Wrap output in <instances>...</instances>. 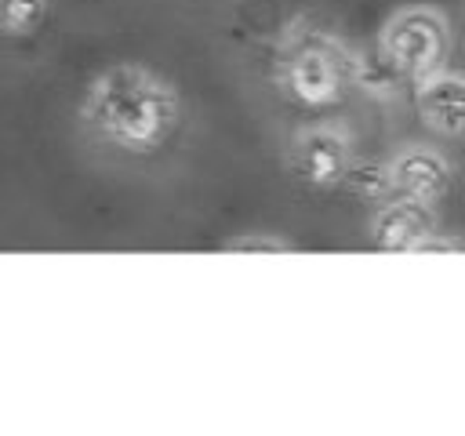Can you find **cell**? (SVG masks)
Masks as SVG:
<instances>
[{
  "instance_id": "cell-1",
  "label": "cell",
  "mask_w": 465,
  "mask_h": 436,
  "mask_svg": "<svg viewBox=\"0 0 465 436\" xmlns=\"http://www.w3.org/2000/svg\"><path fill=\"white\" fill-rule=\"evenodd\" d=\"M84 124L124 153L160 149L182 116V102L171 80L138 62H116L102 69L84 94Z\"/></svg>"
},
{
  "instance_id": "cell-2",
  "label": "cell",
  "mask_w": 465,
  "mask_h": 436,
  "mask_svg": "<svg viewBox=\"0 0 465 436\" xmlns=\"http://www.w3.org/2000/svg\"><path fill=\"white\" fill-rule=\"evenodd\" d=\"M447 51H450L447 22L425 7L400 11L396 18H389V25L381 33L385 62L411 80H425V76L440 73L447 62Z\"/></svg>"
},
{
  "instance_id": "cell-3",
  "label": "cell",
  "mask_w": 465,
  "mask_h": 436,
  "mask_svg": "<svg viewBox=\"0 0 465 436\" xmlns=\"http://www.w3.org/2000/svg\"><path fill=\"white\" fill-rule=\"evenodd\" d=\"M345 76H349V65L323 40H305V44L291 47V54L280 65L283 91L302 105H331V102H338L341 91H345Z\"/></svg>"
},
{
  "instance_id": "cell-4",
  "label": "cell",
  "mask_w": 465,
  "mask_h": 436,
  "mask_svg": "<svg viewBox=\"0 0 465 436\" xmlns=\"http://www.w3.org/2000/svg\"><path fill=\"white\" fill-rule=\"evenodd\" d=\"M432 236H436L432 203L411 196L378 207V214L371 218V240L381 251H425L432 247Z\"/></svg>"
},
{
  "instance_id": "cell-5",
  "label": "cell",
  "mask_w": 465,
  "mask_h": 436,
  "mask_svg": "<svg viewBox=\"0 0 465 436\" xmlns=\"http://www.w3.org/2000/svg\"><path fill=\"white\" fill-rule=\"evenodd\" d=\"M418 116L440 138H465V76L440 69L418 80Z\"/></svg>"
},
{
  "instance_id": "cell-6",
  "label": "cell",
  "mask_w": 465,
  "mask_h": 436,
  "mask_svg": "<svg viewBox=\"0 0 465 436\" xmlns=\"http://www.w3.org/2000/svg\"><path fill=\"white\" fill-rule=\"evenodd\" d=\"M291 171L316 189L345 182V171H349L345 138L334 131H305L291 149Z\"/></svg>"
},
{
  "instance_id": "cell-7",
  "label": "cell",
  "mask_w": 465,
  "mask_h": 436,
  "mask_svg": "<svg viewBox=\"0 0 465 436\" xmlns=\"http://www.w3.org/2000/svg\"><path fill=\"white\" fill-rule=\"evenodd\" d=\"M389 178H392V189H400L403 196L421 200V203H440L454 182L447 160L429 149H403L389 164Z\"/></svg>"
},
{
  "instance_id": "cell-8",
  "label": "cell",
  "mask_w": 465,
  "mask_h": 436,
  "mask_svg": "<svg viewBox=\"0 0 465 436\" xmlns=\"http://www.w3.org/2000/svg\"><path fill=\"white\" fill-rule=\"evenodd\" d=\"M47 18V0H0V33L29 36Z\"/></svg>"
},
{
  "instance_id": "cell-9",
  "label": "cell",
  "mask_w": 465,
  "mask_h": 436,
  "mask_svg": "<svg viewBox=\"0 0 465 436\" xmlns=\"http://www.w3.org/2000/svg\"><path fill=\"white\" fill-rule=\"evenodd\" d=\"M345 185H349L356 196L374 200V196H381V193L392 189V178H389V167H374V164H367V167H352V164H349V171H345Z\"/></svg>"
},
{
  "instance_id": "cell-10",
  "label": "cell",
  "mask_w": 465,
  "mask_h": 436,
  "mask_svg": "<svg viewBox=\"0 0 465 436\" xmlns=\"http://www.w3.org/2000/svg\"><path fill=\"white\" fill-rule=\"evenodd\" d=\"M229 251H291V243L287 240H280V236H254V240H236V243H229Z\"/></svg>"
}]
</instances>
